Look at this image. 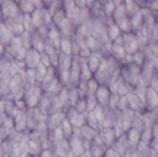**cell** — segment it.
I'll use <instances>...</instances> for the list:
<instances>
[{"label": "cell", "instance_id": "obj_6", "mask_svg": "<svg viewBox=\"0 0 158 157\" xmlns=\"http://www.w3.org/2000/svg\"><path fill=\"white\" fill-rule=\"evenodd\" d=\"M18 6L19 11L23 14H31L35 9L31 0H19Z\"/></svg>", "mask_w": 158, "mask_h": 157}, {"label": "cell", "instance_id": "obj_9", "mask_svg": "<svg viewBox=\"0 0 158 157\" xmlns=\"http://www.w3.org/2000/svg\"><path fill=\"white\" fill-rule=\"evenodd\" d=\"M22 26L24 28L25 31H28L30 33L33 32L35 31V26L31 19L30 14H24L23 15V19H22Z\"/></svg>", "mask_w": 158, "mask_h": 157}, {"label": "cell", "instance_id": "obj_5", "mask_svg": "<svg viewBox=\"0 0 158 157\" xmlns=\"http://www.w3.org/2000/svg\"><path fill=\"white\" fill-rule=\"evenodd\" d=\"M14 35L8 29V27L5 24V22H0V42L5 46L7 45Z\"/></svg>", "mask_w": 158, "mask_h": 157}, {"label": "cell", "instance_id": "obj_10", "mask_svg": "<svg viewBox=\"0 0 158 157\" xmlns=\"http://www.w3.org/2000/svg\"><path fill=\"white\" fill-rule=\"evenodd\" d=\"M3 52H4V45H3V44L1 43V42H0V55H2Z\"/></svg>", "mask_w": 158, "mask_h": 157}, {"label": "cell", "instance_id": "obj_1", "mask_svg": "<svg viewBox=\"0 0 158 157\" xmlns=\"http://www.w3.org/2000/svg\"><path fill=\"white\" fill-rule=\"evenodd\" d=\"M122 42H123V47L125 49L126 54H134L136 51L139 50V43L137 40V37L134 33L131 32H125L122 34Z\"/></svg>", "mask_w": 158, "mask_h": 157}, {"label": "cell", "instance_id": "obj_11", "mask_svg": "<svg viewBox=\"0 0 158 157\" xmlns=\"http://www.w3.org/2000/svg\"><path fill=\"white\" fill-rule=\"evenodd\" d=\"M3 1H7V0H3Z\"/></svg>", "mask_w": 158, "mask_h": 157}, {"label": "cell", "instance_id": "obj_2", "mask_svg": "<svg viewBox=\"0 0 158 157\" xmlns=\"http://www.w3.org/2000/svg\"><path fill=\"white\" fill-rule=\"evenodd\" d=\"M19 6L16 2L13 0H7V1H2L1 7H0V13L1 16L4 17L6 19L14 18L19 13Z\"/></svg>", "mask_w": 158, "mask_h": 157}, {"label": "cell", "instance_id": "obj_3", "mask_svg": "<svg viewBox=\"0 0 158 157\" xmlns=\"http://www.w3.org/2000/svg\"><path fill=\"white\" fill-rule=\"evenodd\" d=\"M95 99L97 101V104L100 105H106L109 104V100H110V96H111V93L109 91L108 88H106V86H99L94 93Z\"/></svg>", "mask_w": 158, "mask_h": 157}, {"label": "cell", "instance_id": "obj_8", "mask_svg": "<svg viewBox=\"0 0 158 157\" xmlns=\"http://www.w3.org/2000/svg\"><path fill=\"white\" fill-rule=\"evenodd\" d=\"M59 49L61 50L62 54L70 55L71 50H72V42L70 41V38L61 36V40H60V43H59Z\"/></svg>", "mask_w": 158, "mask_h": 157}, {"label": "cell", "instance_id": "obj_4", "mask_svg": "<svg viewBox=\"0 0 158 157\" xmlns=\"http://www.w3.org/2000/svg\"><path fill=\"white\" fill-rule=\"evenodd\" d=\"M106 33L107 38L109 41H115L117 38L121 36V31L118 28V26L112 20L110 23H107L106 25Z\"/></svg>", "mask_w": 158, "mask_h": 157}, {"label": "cell", "instance_id": "obj_7", "mask_svg": "<svg viewBox=\"0 0 158 157\" xmlns=\"http://www.w3.org/2000/svg\"><path fill=\"white\" fill-rule=\"evenodd\" d=\"M8 45V48L10 49V52L16 56V54L21 49L23 48L22 46V43H21V39H20V36H13L9 42V43L7 44Z\"/></svg>", "mask_w": 158, "mask_h": 157}]
</instances>
